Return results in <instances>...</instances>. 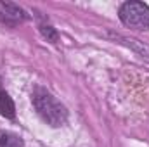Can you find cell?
Here are the masks:
<instances>
[{
    "instance_id": "cell-1",
    "label": "cell",
    "mask_w": 149,
    "mask_h": 147,
    "mask_svg": "<svg viewBox=\"0 0 149 147\" xmlns=\"http://www.w3.org/2000/svg\"><path fill=\"white\" fill-rule=\"evenodd\" d=\"M31 101H33V106H35L37 112L40 114V118L47 125L56 128V126H61V125L66 123V119H68L66 107L47 90L37 88L31 95Z\"/></svg>"
},
{
    "instance_id": "cell-2",
    "label": "cell",
    "mask_w": 149,
    "mask_h": 147,
    "mask_svg": "<svg viewBox=\"0 0 149 147\" xmlns=\"http://www.w3.org/2000/svg\"><path fill=\"white\" fill-rule=\"evenodd\" d=\"M120 19L134 30H149V7L142 2H125L120 7Z\"/></svg>"
},
{
    "instance_id": "cell-3",
    "label": "cell",
    "mask_w": 149,
    "mask_h": 147,
    "mask_svg": "<svg viewBox=\"0 0 149 147\" xmlns=\"http://www.w3.org/2000/svg\"><path fill=\"white\" fill-rule=\"evenodd\" d=\"M0 19L7 24H16L17 21L26 19V14L23 12V9H19L14 3H0Z\"/></svg>"
},
{
    "instance_id": "cell-4",
    "label": "cell",
    "mask_w": 149,
    "mask_h": 147,
    "mask_svg": "<svg viewBox=\"0 0 149 147\" xmlns=\"http://www.w3.org/2000/svg\"><path fill=\"white\" fill-rule=\"evenodd\" d=\"M0 114L9 119L16 118V106H14L12 99L9 97V94L2 88H0Z\"/></svg>"
},
{
    "instance_id": "cell-5",
    "label": "cell",
    "mask_w": 149,
    "mask_h": 147,
    "mask_svg": "<svg viewBox=\"0 0 149 147\" xmlns=\"http://www.w3.org/2000/svg\"><path fill=\"white\" fill-rule=\"evenodd\" d=\"M0 147H23V139L12 132H0Z\"/></svg>"
},
{
    "instance_id": "cell-6",
    "label": "cell",
    "mask_w": 149,
    "mask_h": 147,
    "mask_svg": "<svg viewBox=\"0 0 149 147\" xmlns=\"http://www.w3.org/2000/svg\"><path fill=\"white\" fill-rule=\"evenodd\" d=\"M38 28H40V31H42V35L47 38L49 42H52V43H56L57 40H59V35H57V31L50 26V24H47V23H40L38 24Z\"/></svg>"
}]
</instances>
